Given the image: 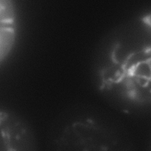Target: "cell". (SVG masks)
I'll use <instances>...</instances> for the list:
<instances>
[{"label":"cell","instance_id":"1","mask_svg":"<svg viewBox=\"0 0 151 151\" xmlns=\"http://www.w3.org/2000/svg\"><path fill=\"white\" fill-rule=\"evenodd\" d=\"M143 20V19H142ZM111 44L99 70V88L124 109L151 108V27Z\"/></svg>","mask_w":151,"mask_h":151},{"label":"cell","instance_id":"2","mask_svg":"<svg viewBox=\"0 0 151 151\" xmlns=\"http://www.w3.org/2000/svg\"><path fill=\"white\" fill-rule=\"evenodd\" d=\"M54 146L56 151H129L113 124L86 114L69 119L57 135Z\"/></svg>","mask_w":151,"mask_h":151},{"label":"cell","instance_id":"5","mask_svg":"<svg viewBox=\"0 0 151 151\" xmlns=\"http://www.w3.org/2000/svg\"><path fill=\"white\" fill-rule=\"evenodd\" d=\"M142 19L149 26L151 27V14H147V15L143 17L142 18Z\"/></svg>","mask_w":151,"mask_h":151},{"label":"cell","instance_id":"4","mask_svg":"<svg viewBox=\"0 0 151 151\" xmlns=\"http://www.w3.org/2000/svg\"><path fill=\"white\" fill-rule=\"evenodd\" d=\"M18 29V12L15 1L0 0V64L14 50Z\"/></svg>","mask_w":151,"mask_h":151},{"label":"cell","instance_id":"3","mask_svg":"<svg viewBox=\"0 0 151 151\" xmlns=\"http://www.w3.org/2000/svg\"><path fill=\"white\" fill-rule=\"evenodd\" d=\"M0 151H38L31 125L19 113L1 105Z\"/></svg>","mask_w":151,"mask_h":151},{"label":"cell","instance_id":"6","mask_svg":"<svg viewBox=\"0 0 151 151\" xmlns=\"http://www.w3.org/2000/svg\"><path fill=\"white\" fill-rule=\"evenodd\" d=\"M149 151H151V146L150 147V149H149Z\"/></svg>","mask_w":151,"mask_h":151}]
</instances>
